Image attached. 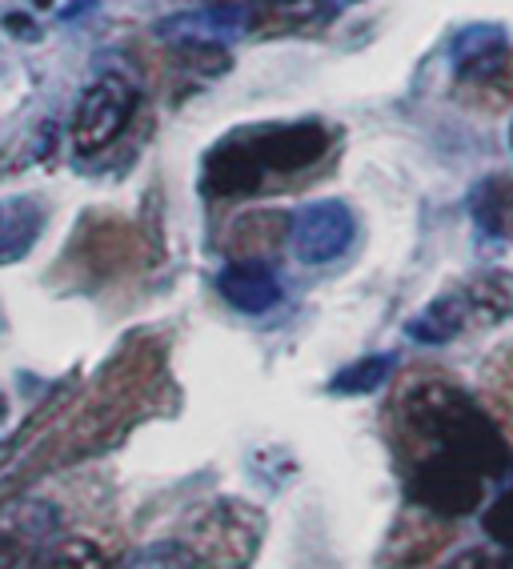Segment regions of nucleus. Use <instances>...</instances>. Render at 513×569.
Masks as SVG:
<instances>
[{
	"instance_id": "13",
	"label": "nucleus",
	"mask_w": 513,
	"mask_h": 569,
	"mask_svg": "<svg viewBox=\"0 0 513 569\" xmlns=\"http://www.w3.org/2000/svg\"><path fill=\"white\" fill-rule=\"evenodd\" d=\"M462 297L470 306V317H477V321H505V317H513V273L490 269V273L473 277L462 289Z\"/></svg>"
},
{
	"instance_id": "18",
	"label": "nucleus",
	"mask_w": 513,
	"mask_h": 569,
	"mask_svg": "<svg viewBox=\"0 0 513 569\" xmlns=\"http://www.w3.org/2000/svg\"><path fill=\"white\" fill-rule=\"evenodd\" d=\"M445 569H502V561H493L485 549H465V553H457Z\"/></svg>"
},
{
	"instance_id": "14",
	"label": "nucleus",
	"mask_w": 513,
	"mask_h": 569,
	"mask_svg": "<svg viewBox=\"0 0 513 569\" xmlns=\"http://www.w3.org/2000/svg\"><path fill=\"white\" fill-rule=\"evenodd\" d=\"M393 373V357H361L358 366L341 369L333 381H329V393H341V397H358V393H373V389Z\"/></svg>"
},
{
	"instance_id": "4",
	"label": "nucleus",
	"mask_w": 513,
	"mask_h": 569,
	"mask_svg": "<svg viewBox=\"0 0 513 569\" xmlns=\"http://www.w3.org/2000/svg\"><path fill=\"white\" fill-rule=\"evenodd\" d=\"M485 478L450 453H433L410 473V501L433 518H465L482 506Z\"/></svg>"
},
{
	"instance_id": "10",
	"label": "nucleus",
	"mask_w": 513,
	"mask_h": 569,
	"mask_svg": "<svg viewBox=\"0 0 513 569\" xmlns=\"http://www.w3.org/2000/svg\"><path fill=\"white\" fill-rule=\"evenodd\" d=\"M84 249V264L93 269V273H124V269H133L137 264V237L129 224L121 221H104L89 229V241L81 244Z\"/></svg>"
},
{
	"instance_id": "21",
	"label": "nucleus",
	"mask_w": 513,
	"mask_h": 569,
	"mask_svg": "<svg viewBox=\"0 0 513 569\" xmlns=\"http://www.w3.org/2000/svg\"><path fill=\"white\" fill-rule=\"evenodd\" d=\"M0 417H4V393H0Z\"/></svg>"
},
{
	"instance_id": "20",
	"label": "nucleus",
	"mask_w": 513,
	"mask_h": 569,
	"mask_svg": "<svg viewBox=\"0 0 513 569\" xmlns=\"http://www.w3.org/2000/svg\"><path fill=\"white\" fill-rule=\"evenodd\" d=\"M502 569H513V553H510V558L502 561Z\"/></svg>"
},
{
	"instance_id": "1",
	"label": "nucleus",
	"mask_w": 513,
	"mask_h": 569,
	"mask_svg": "<svg viewBox=\"0 0 513 569\" xmlns=\"http://www.w3.org/2000/svg\"><path fill=\"white\" fill-rule=\"evenodd\" d=\"M329 149V129L321 121L298 124H265L245 129L221 141L205 161V193L213 197H241L256 193L265 177L273 173H301L318 164Z\"/></svg>"
},
{
	"instance_id": "11",
	"label": "nucleus",
	"mask_w": 513,
	"mask_h": 569,
	"mask_svg": "<svg viewBox=\"0 0 513 569\" xmlns=\"http://www.w3.org/2000/svg\"><path fill=\"white\" fill-rule=\"evenodd\" d=\"M470 321H473L470 306H465L462 289H457V293H445V297H437V301H430V306L405 326V333H410L413 341H421V346H445V341H453L457 333H465Z\"/></svg>"
},
{
	"instance_id": "7",
	"label": "nucleus",
	"mask_w": 513,
	"mask_h": 569,
	"mask_svg": "<svg viewBox=\"0 0 513 569\" xmlns=\"http://www.w3.org/2000/svg\"><path fill=\"white\" fill-rule=\"evenodd\" d=\"M217 289L237 313H269L281 301V281L265 261H229Z\"/></svg>"
},
{
	"instance_id": "19",
	"label": "nucleus",
	"mask_w": 513,
	"mask_h": 569,
	"mask_svg": "<svg viewBox=\"0 0 513 569\" xmlns=\"http://www.w3.org/2000/svg\"><path fill=\"white\" fill-rule=\"evenodd\" d=\"M4 29L17 37H37V29H29V17H4Z\"/></svg>"
},
{
	"instance_id": "5",
	"label": "nucleus",
	"mask_w": 513,
	"mask_h": 569,
	"mask_svg": "<svg viewBox=\"0 0 513 569\" xmlns=\"http://www.w3.org/2000/svg\"><path fill=\"white\" fill-rule=\"evenodd\" d=\"M137 109V89L124 77H101L72 112V149L84 157L104 153L129 129Z\"/></svg>"
},
{
	"instance_id": "12",
	"label": "nucleus",
	"mask_w": 513,
	"mask_h": 569,
	"mask_svg": "<svg viewBox=\"0 0 513 569\" xmlns=\"http://www.w3.org/2000/svg\"><path fill=\"white\" fill-rule=\"evenodd\" d=\"M41 224H44L41 201H32V197L0 201V264L24 257V249L41 237Z\"/></svg>"
},
{
	"instance_id": "3",
	"label": "nucleus",
	"mask_w": 513,
	"mask_h": 569,
	"mask_svg": "<svg viewBox=\"0 0 513 569\" xmlns=\"http://www.w3.org/2000/svg\"><path fill=\"white\" fill-rule=\"evenodd\" d=\"M265 518L241 498H217L169 541L177 569H249L261 549Z\"/></svg>"
},
{
	"instance_id": "17",
	"label": "nucleus",
	"mask_w": 513,
	"mask_h": 569,
	"mask_svg": "<svg viewBox=\"0 0 513 569\" xmlns=\"http://www.w3.org/2000/svg\"><path fill=\"white\" fill-rule=\"evenodd\" d=\"M32 566V546L24 533H0V569H29Z\"/></svg>"
},
{
	"instance_id": "9",
	"label": "nucleus",
	"mask_w": 513,
	"mask_h": 569,
	"mask_svg": "<svg viewBox=\"0 0 513 569\" xmlns=\"http://www.w3.org/2000/svg\"><path fill=\"white\" fill-rule=\"evenodd\" d=\"M450 61L462 81H490L505 64V32L497 24H470L453 37Z\"/></svg>"
},
{
	"instance_id": "15",
	"label": "nucleus",
	"mask_w": 513,
	"mask_h": 569,
	"mask_svg": "<svg viewBox=\"0 0 513 569\" xmlns=\"http://www.w3.org/2000/svg\"><path fill=\"white\" fill-rule=\"evenodd\" d=\"M44 569H109V553L93 538H64Z\"/></svg>"
},
{
	"instance_id": "2",
	"label": "nucleus",
	"mask_w": 513,
	"mask_h": 569,
	"mask_svg": "<svg viewBox=\"0 0 513 569\" xmlns=\"http://www.w3.org/2000/svg\"><path fill=\"white\" fill-rule=\"evenodd\" d=\"M401 417L418 438L433 441L437 453L465 461L477 473H502L510 466V449H505L502 429L493 426L482 409L457 386L445 381H421L401 401Z\"/></svg>"
},
{
	"instance_id": "16",
	"label": "nucleus",
	"mask_w": 513,
	"mask_h": 569,
	"mask_svg": "<svg viewBox=\"0 0 513 569\" xmlns=\"http://www.w3.org/2000/svg\"><path fill=\"white\" fill-rule=\"evenodd\" d=\"M482 526H485V533H490L493 541L513 546V489H510V493H502V498L485 509Z\"/></svg>"
},
{
	"instance_id": "8",
	"label": "nucleus",
	"mask_w": 513,
	"mask_h": 569,
	"mask_svg": "<svg viewBox=\"0 0 513 569\" xmlns=\"http://www.w3.org/2000/svg\"><path fill=\"white\" fill-rule=\"evenodd\" d=\"M289 213L278 209H253V213H241L225 233V249L233 261H265V253L281 249L289 241Z\"/></svg>"
},
{
	"instance_id": "6",
	"label": "nucleus",
	"mask_w": 513,
	"mask_h": 569,
	"mask_svg": "<svg viewBox=\"0 0 513 569\" xmlns=\"http://www.w3.org/2000/svg\"><path fill=\"white\" fill-rule=\"evenodd\" d=\"M358 221L345 201H313L293 217L289 229V249L301 264H329L338 261L353 244Z\"/></svg>"
}]
</instances>
